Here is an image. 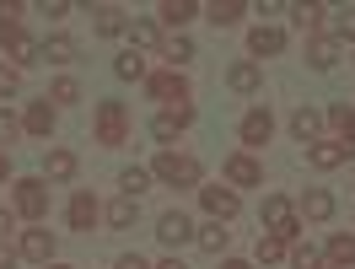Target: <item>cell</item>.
Masks as SVG:
<instances>
[{
    "mask_svg": "<svg viewBox=\"0 0 355 269\" xmlns=\"http://www.w3.org/2000/svg\"><path fill=\"white\" fill-rule=\"evenodd\" d=\"M97 216H103V210H97V200H92L87 189H81V194H76V200H70V210H65V221H70V232H92V226H97Z\"/></svg>",
    "mask_w": 355,
    "mask_h": 269,
    "instance_id": "16",
    "label": "cell"
},
{
    "mask_svg": "<svg viewBox=\"0 0 355 269\" xmlns=\"http://www.w3.org/2000/svg\"><path fill=\"white\" fill-rule=\"evenodd\" d=\"M130 38H135V49H151V44H156V22H146V17H140V22H130Z\"/></svg>",
    "mask_w": 355,
    "mask_h": 269,
    "instance_id": "38",
    "label": "cell"
},
{
    "mask_svg": "<svg viewBox=\"0 0 355 269\" xmlns=\"http://www.w3.org/2000/svg\"><path fill=\"white\" fill-rule=\"evenodd\" d=\"M334 38L355 44V6H345V11H339V22H334Z\"/></svg>",
    "mask_w": 355,
    "mask_h": 269,
    "instance_id": "39",
    "label": "cell"
},
{
    "mask_svg": "<svg viewBox=\"0 0 355 269\" xmlns=\"http://www.w3.org/2000/svg\"><path fill=\"white\" fill-rule=\"evenodd\" d=\"M17 134H22V119H11L0 108V146H17Z\"/></svg>",
    "mask_w": 355,
    "mask_h": 269,
    "instance_id": "40",
    "label": "cell"
},
{
    "mask_svg": "<svg viewBox=\"0 0 355 269\" xmlns=\"http://www.w3.org/2000/svg\"><path fill=\"white\" fill-rule=\"evenodd\" d=\"M113 76H119V81H140V76H146V60H140V49H124V54L113 60Z\"/></svg>",
    "mask_w": 355,
    "mask_h": 269,
    "instance_id": "27",
    "label": "cell"
},
{
    "mask_svg": "<svg viewBox=\"0 0 355 269\" xmlns=\"http://www.w3.org/2000/svg\"><path fill=\"white\" fill-rule=\"evenodd\" d=\"M291 22L307 27L312 38H318V22H323V6H291Z\"/></svg>",
    "mask_w": 355,
    "mask_h": 269,
    "instance_id": "34",
    "label": "cell"
},
{
    "mask_svg": "<svg viewBox=\"0 0 355 269\" xmlns=\"http://www.w3.org/2000/svg\"><path fill=\"white\" fill-rule=\"evenodd\" d=\"M307 65L312 70H334L339 65V38H323V33L307 38Z\"/></svg>",
    "mask_w": 355,
    "mask_h": 269,
    "instance_id": "19",
    "label": "cell"
},
{
    "mask_svg": "<svg viewBox=\"0 0 355 269\" xmlns=\"http://www.w3.org/2000/svg\"><path fill=\"white\" fill-rule=\"evenodd\" d=\"M92 27H97L103 38H119V33H130V17H124L119 6H97V11H92Z\"/></svg>",
    "mask_w": 355,
    "mask_h": 269,
    "instance_id": "21",
    "label": "cell"
},
{
    "mask_svg": "<svg viewBox=\"0 0 355 269\" xmlns=\"http://www.w3.org/2000/svg\"><path fill=\"white\" fill-rule=\"evenodd\" d=\"M76 167H81V162H76V151L54 146V151L44 157V178H49V183H70V178H76Z\"/></svg>",
    "mask_w": 355,
    "mask_h": 269,
    "instance_id": "17",
    "label": "cell"
},
{
    "mask_svg": "<svg viewBox=\"0 0 355 269\" xmlns=\"http://www.w3.org/2000/svg\"><path fill=\"white\" fill-rule=\"evenodd\" d=\"M49 103H54V108H70V103H81V81H54V92H49Z\"/></svg>",
    "mask_w": 355,
    "mask_h": 269,
    "instance_id": "31",
    "label": "cell"
},
{
    "mask_svg": "<svg viewBox=\"0 0 355 269\" xmlns=\"http://www.w3.org/2000/svg\"><path fill=\"white\" fill-rule=\"evenodd\" d=\"M22 130H27V134H38V140H49V134H54V103H49V97L27 103V113H22Z\"/></svg>",
    "mask_w": 355,
    "mask_h": 269,
    "instance_id": "14",
    "label": "cell"
},
{
    "mask_svg": "<svg viewBox=\"0 0 355 269\" xmlns=\"http://www.w3.org/2000/svg\"><path fill=\"white\" fill-rule=\"evenodd\" d=\"M194 237H200V248H205V253H226V243H232V232H226L221 221H210V226H200V232H194Z\"/></svg>",
    "mask_w": 355,
    "mask_h": 269,
    "instance_id": "28",
    "label": "cell"
},
{
    "mask_svg": "<svg viewBox=\"0 0 355 269\" xmlns=\"http://www.w3.org/2000/svg\"><path fill=\"white\" fill-rule=\"evenodd\" d=\"M221 269H253V264H243V259H226V264Z\"/></svg>",
    "mask_w": 355,
    "mask_h": 269,
    "instance_id": "45",
    "label": "cell"
},
{
    "mask_svg": "<svg viewBox=\"0 0 355 269\" xmlns=\"http://www.w3.org/2000/svg\"><path fill=\"white\" fill-rule=\"evenodd\" d=\"M237 134H243V146H269V140H275V113L269 108H248L243 124H237Z\"/></svg>",
    "mask_w": 355,
    "mask_h": 269,
    "instance_id": "7",
    "label": "cell"
},
{
    "mask_svg": "<svg viewBox=\"0 0 355 269\" xmlns=\"http://www.w3.org/2000/svg\"><path fill=\"white\" fill-rule=\"evenodd\" d=\"M162 22H167V27L194 22V6H189V0H167V6H162Z\"/></svg>",
    "mask_w": 355,
    "mask_h": 269,
    "instance_id": "33",
    "label": "cell"
},
{
    "mask_svg": "<svg viewBox=\"0 0 355 269\" xmlns=\"http://www.w3.org/2000/svg\"><path fill=\"white\" fill-rule=\"evenodd\" d=\"M0 49H6L17 65H38V60H44V44H33L27 27H22V6H6V0H0Z\"/></svg>",
    "mask_w": 355,
    "mask_h": 269,
    "instance_id": "1",
    "label": "cell"
},
{
    "mask_svg": "<svg viewBox=\"0 0 355 269\" xmlns=\"http://www.w3.org/2000/svg\"><path fill=\"white\" fill-rule=\"evenodd\" d=\"M119 189H124L130 200H140V189H151V173H146V167H124V173H119Z\"/></svg>",
    "mask_w": 355,
    "mask_h": 269,
    "instance_id": "30",
    "label": "cell"
},
{
    "mask_svg": "<svg viewBox=\"0 0 355 269\" xmlns=\"http://www.w3.org/2000/svg\"><path fill=\"white\" fill-rule=\"evenodd\" d=\"M151 173L167 183V189H200V178H205V167L194 157H183V151H162Z\"/></svg>",
    "mask_w": 355,
    "mask_h": 269,
    "instance_id": "3",
    "label": "cell"
},
{
    "mask_svg": "<svg viewBox=\"0 0 355 269\" xmlns=\"http://www.w3.org/2000/svg\"><path fill=\"white\" fill-rule=\"evenodd\" d=\"M194 124V108H167V113H156L151 119V140H162V146H173L178 134Z\"/></svg>",
    "mask_w": 355,
    "mask_h": 269,
    "instance_id": "8",
    "label": "cell"
},
{
    "mask_svg": "<svg viewBox=\"0 0 355 269\" xmlns=\"http://www.w3.org/2000/svg\"><path fill=\"white\" fill-rule=\"evenodd\" d=\"M156 237H162V243H167V248H183V243H189V237H194V221H189L183 210H167V216L156 221Z\"/></svg>",
    "mask_w": 355,
    "mask_h": 269,
    "instance_id": "12",
    "label": "cell"
},
{
    "mask_svg": "<svg viewBox=\"0 0 355 269\" xmlns=\"http://www.w3.org/2000/svg\"><path fill=\"white\" fill-rule=\"evenodd\" d=\"M226 87L243 92V97H248V92H259V87H264V70H259V60H237V65L226 70Z\"/></svg>",
    "mask_w": 355,
    "mask_h": 269,
    "instance_id": "15",
    "label": "cell"
},
{
    "mask_svg": "<svg viewBox=\"0 0 355 269\" xmlns=\"http://www.w3.org/2000/svg\"><path fill=\"white\" fill-rule=\"evenodd\" d=\"M264 226L275 232V237H302V216H296V205L286 200V194H264Z\"/></svg>",
    "mask_w": 355,
    "mask_h": 269,
    "instance_id": "4",
    "label": "cell"
},
{
    "mask_svg": "<svg viewBox=\"0 0 355 269\" xmlns=\"http://www.w3.org/2000/svg\"><path fill=\"white\" fill-rule=\"evenodd\" d=\"M17 216H27V221H44L49 216V183L44 178H17Z\"/></svg>",
    "mask_w": 355,
    "mask_h": 269,
    "instance_id": "6",
    "label": "cell"
},
{
    "mask_svg": "<svg viewBox=\"0 0 355 269\" xmlns=\"http://www.w3.org/2000/svg\"><path fill=\"white\" fill-rule=\"evenodd\" d=\"M113 269H151V264H146L140 253H124V259H119V264H113Z\"/></svg>",
    "mask_w": 355,
    "mask_h": 269,
    "instance_id": "41",
    "label": "cell"
},
{
    "mask_svg": "<svg viewBox=\"0 0 355 269\" xmlns=\"http://www.w3.org/2000/svg\"><path fill=\"white\" fill-rule=\"evenodd\" d=\"M135 221H140V200H130V194H124V200L108 205V226H119V232H124V226H135Z\"/></svg>",
    "mask_w": 355,
    "mask_h": 269,
    "instance_id": "26",
    "label": "cell"
},
{
    "mask_svg": "<svg viewBox=\"0 0 355 269\" xmlns=\"http://www.w3.org/2000/svg\"><path fill=\"white\" fill-rule=\"evenodd\" d=\"M17 87H22V70H17V65H0V103L17 97Z\"/></svg>",
    "mask_w": 355,
    "mask_h": 269,
    "instance_id": "37",
    "label": "cell"
},
{
    "mask_svg": "<svg viewBox=\"0 0 355 269\" xmlns=\"http://www.w3.org/2000/svg\"><path fill=\"white\" fill-rule=\"evenodd\" d=\"M76 54H81V44H76V38H65V33H54V38L44 44V60H49V65H70Z\"/></svg>",
    "mask_w": 355,
    "mask_h": 269,
    "instance_id": "24",
    "label": "cell"
},
{
    "mask_svg": "<svg viewBox=\"0 0 355 269\" xmlns=\"http://www.w3.org/2000/svg\"><path fill=\"white\" fill-rule=\"evenodd\" d=\"M162 60H173V70H178L183 60H194V44L178 33V38H167V44H162Z\"/></svg>",
    "mask_w": 355,
    "mask_h": 269,
    "instance_id": "32",
    "label": "cell"
},
{
    "mask_svg": "<svg viewBox=\"0 0 355 269\" xmlns=\"http://www.w3.org/2000/svg\"><path fill=\"white\" fill-rule=\"evenodd\" d=\"M92 130H97V146H108V151H113V146H124V140H130V108H124L119 97H103Z\"/></svg>",
    "mask_w": 355,
    "mask_h": 269,
    "instance_id": "2",
    "label": "cell"
},
{
    "mask_svg": "<svg viewBox=\"0 0 355 269\" xmlns=\"http://www.w3.org/2000/svg\"><path fill=\"white\" fill-rule=\"evenodd\" d=\"M205 17L216 27H237L243 22V6H237V0H216V6H205Z\"/></svg>",
    "mask_w": 355,
    "mask_h": 269,
    "instance_id": "29",
    "label": "cell"
},
{
    "mask_svg": "<svg viewBox=\"0 0 355 269\" xmlns=\"http://www.w3.org/2000/svg\"><path fill=\"white\" fill-rule=\"evenodd\" d=\"M11 178V157H6V151H0V183Z\"/></svg>",
    "mask_w": 355,
    "mask_h": 269,
    "instance_id": "43",
    "label": "cell"
},
{
    "mask_svg": "<svg viewBox=\"0 0 355 269\" xmlns=\"http://www.w3.org/2000/svg\"><path fill=\"white\" fill-rule=\"evenodd\" d=\"M291 130H296V140H302V146H312V140H318V130H323V113H318V108H296V113H291Z\"/></svg>",
    "mask_w": 355,
    "mask_h": 269,
    "instance_id": "22",
    "label": "cell"
},
{
    "mask_svg": "<svg viewBox=\"0 0 355 269\" xmlns=\"http://www.w3.org/2000/svg\"><path fill=\"white\" fill-rule=\"evenodd\" d=\"M329 264L334 269H350L355 264V237H350V232H334V237H329Z\"/></svg>",
    "mask_w": 355,
    "mask_h": 269,
    "instance_id": "25",
    "label": "cell"
},
{
    "mask_svg": "<svg viewBox=\"0 0 355 269\" xmlns=\"http://www.w3.org/2000/svg\"><path fill=\"white\" fill-rule=\"evenodd\" d=\"M226 183H232V189H259V183H264V167L248 157V151H237V157H226Z\"/></svg>",
    "mask_w": 355,
    "mask_h": 269,
    "instance_id": "9",
    "label": "cell"
},
{
    "mask_svg": "<svg viewBox=\"0 0 355 269\" xmlns=\"http://www.w3.org/2000/svg\"><path fill=\"white\" fill-rule=\"evenodd\" d=\"M49 269H65V264H49Z\"/></svg>",
    "mask_w": 355,
    "mask_h": 269,
    "instance_id": "47",
    "label": "cell"
},
{
    "mask_svg": "<svg viewBox=\"0 0 355 269\" xmlns=\"http://www.w3.org/2000/svg\"><path fill=\"white\" fill-rule=\"evenodd\" d=\"M307 162L318 167V173H334V167H345V162H350V151H345L339 140H312V146H307Z\"/></svg>",
    "mask_w": 355,
    "mask_h": 269,
    "instance_id": "11",
    "label": "cell"
},
{
    "mask_svg": "<svg viewBox=\"0 0 355 269\" xmlns=\"http://www.w3.org/2000/svg\"><path fill=\"white\" fill-rule=\"evenodd\" d=\"M146 92H151L156 103H167V108H189V97H194L178 70H156V76H146Z\"/></svg>",
    "mask_w": 355,
    "mask_h": 269,
    "instance_id": "5",
    "label": "cell"
},
{
    "mask_svg": "<svg viewBox=\"0 0 355 269\" xmlns=\"http://www.w3.org/2000/svg\"><path fill=\"white\" fill-rule=\"evenodd\" d=\"M0 269H17V259H11V253H6V248H0Z\"/></svg>",
    "mask_w": 355,
    "mask_h": 269,
    "instance_id": "44",
    "label": "cell"
},
{
    "mask_svg": "<svg viewBox=\"0 0 355 269\" xmlns=\"http://www.w3.org/2000/svg\"><path fill=\"white\" fill-rule=\"evenodd\" d=\"M248 49H253L259 60H264V54H280V49H286V33H280V27H253Z\"/></svg>",
    "mask_w": 355,
    "mask_h": 269,
    "instance_id": "23",
    "label": "cell"
},
{
    "mask_svg": "<svg viewBox=\"0 0 355 269\" xmlns=\"http://www.w3.org/2000/svg\"><path fill=\"white\" fill-rule=\"evenodd\" d=\"M259 259H264V264L286 259V237H275V232H269V237H259Z\"/></svg>",
    "mask_w": 355,
    "mask_h": 269,
    "instance_id": "36",
    "label": "cell"
},
{
    "mask_svg": "<svg viewBox=\"0 0 355 269\" xmlns=\"http://www.w3.org/2000/svg\"><path fill=\"white\" fill-rule=\"evenodd\" d=\"M11 232H17V216H11V210H0V243H6Z\"/></svg>",
    "mask_w": 355,
    "mask_h": 269,
    "instance_id": "42",
    "label": "cell"
},
{
    "mask_svg": "<svg viewBox=\"0 0 355 269\" xmlns=\"http://www.w3.org/2000/svg\"><path fill=\"white\" fill-rule=\"evenodd\" d=\"M291 269H323V259H318V248L296 243V248H291Z\"/></svg>",
    "mask_w": 355,
    "mask_h": 269,
    "instance_id": "35",
    "label": "cell"
},
{
    "mask_svg": "<svg viewBox=\"0 0 355 269\" xmlns=\"http://www.w3.org/2000/svg\"><path fill=\"white\" fill-rule=\"evenodd\" d=\"M156 269H183V264H178V259H162V264H156Z\"/></svg>",
    "mask_w": 355,
    "mask_h": 269,
    "instance_id": "46",
    "label": "cell"
},
{
    "mask_svg": "<svg viewBox=\"0 0 355 269\" xmlns=\"http://www.w3.org/2000/svg\"><path fill=\"white\" fill-rule=\"evenodd\" d=\"M22 259H33V264H54V232H44V226H33V232H22Z\"/></svg>",
    "mask_w": 355,
    "mask_h": 269,
    "instance_id": "13",
    "label": "cell"
},
{
    "mask_svg": "<svg viewBox=\"0 0 355 269\" xmlns=\"http://www.w3.org/2000/svg\"><path fill=\"white\" fill-rule=\"evenodd\" d=\"M329 124L339 130V146L355 157V108H350V103H334V108H329Z\"/></svg>",
    "mask_w": 355,
    "mask_h": 269,
    "instance_id": "20",
    "label": "cell"
},
{
    "mask_svg": "<svg viewBox=\"0 0 355 269\" xmlns=\"http://www.w3.org/2000/svg\"><path fill=\"white\" fill-rule=\"evenodd\" d=\"M296 216H302V221H329L334 216V194L329 189H307L302 205H296Z\"/></svg>",
    "mask_w": 355,
    "mask_h": 269,
    "instance_id": "18",
    "label": "cell"
},
{
    "mask_svg": "<svg viewBox=\"0 0 355 269\" xmlns=\"http://www.w3.org/2000/svg\"><path fill=\"white\" fill-rule=\"evenodd\" d=\"M200 200H205V210H210L216 221H232V216L243 210V200H237V189H221V183H216V189H200Z\"/></svg>",
    "mask_w": 355,
    "mask_h": 269,
    "instance_id": "10",
    "label": "cell"
}]
</instances>
